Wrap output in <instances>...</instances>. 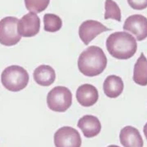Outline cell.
<instances>
[{
	"label": "cell",
	"instance_id": "44dd1931",
	"mask_svg": "<svg viewBox=\"0 0 147 147\" xmlns=\"http://www.w3.org/2000/svg\"><path fill=\"white\" fill-rule=\"evenodd\" d=\"M107 147H120L118 146H116V145H110V146H108Z\"/></svg>",
	"mask_w": 147,
	"mask_h": 147
},
{
	"label": "cell",
	"instance_id": "52a82bcc",
	"mask_svg": "<svg viewBox=\"0 0 147 147\" xmlns=\"http://www.w3.org/2000/svg\"><path fill=\"white\" fill-rule=\"evenodd\" d=\"M123 29L134 34L138 41H142L147 38V18L141 14L130 16L125 20Z\"/></svg>",
	"mask_w": 147,
	"mask_h": 147
},
{
	"label": "cell",
	"instance_id": "d6986e66",
	"mask_svg": "<svg viewBox=\"0 0 147 147\" xmlns=\"http://www.w3.org/2000/svg\"><path fill=\"white\" fill-rule=\"evenodd\" d=\"M128 3L133 9L142 10L147 7V0H127Z\"/></svg>",
	"mask_w": 147,
	"mask_h": 147
},
{
	"label": "cell",
	"instance_id": "8fae6325",
	"mask_svg": "<svg viewBox=\"0 0 147 147\" xmlns=\"http://www.w3.org/2000/svg\"><path fill=\"white\" fill-rule=\"evenodd\" d=\"M120 142L124 147H143L144 142L139 130L132 126L124 127L120 132Z\"/></svg>",
	"mask_w": 147,
	"mask_h": 147
},
{
	"label": "cell",
	"instance_id": "7c38bea8",
	"mask_svg": "<svg viewBox=\"0 0 147 147\" xmlns=\"http://www.w3.org/2000/svg\"><path fill=\"white\" fill-rule=\"evenodd\" d=\"M78 127L86 138L97 136L101 132L102 125L98 118L94 116L86 115L79 121Z\"/></svg>",
	"mask_w": 147,
	"mask_h": 147
},
{
	"label": "cell",
	"instance_id": "2e32d148",
	"mask_svg": "<svg viewBox=\"0 0 147 147\" xmlns=\"http://www.w3.org/2000/svg\"><path fill=\"white\" fill-rule=\"evenodd\" d=\"M44 30L50 32H55L62 27V21L60 17L52 13H47L44 16Z\"/></svg>",
	"mask_w": 147,
	"mask_h": 147
},
{
	"label": "cell",
	"instance_id": "9c48e42d",
	"mask_svg": "<svg viewBox=\"0 0 147 147\" xmlns=\"http://www.w3.org/2000/svg\"><path fill=\"white\" fill-rule=\"evenodd\" d=\"M40 24V19L37 13L29 12L19 20L18 32L22 37H33L39 32Z\"/></svg>",
	"mask_w": 147,
	"mask_h": 147
},
{
	"label": "cell",
	"instance_id": "ba28073f",
	"mask_svg": "<svg viewBox=\"0 0 147 147\" xmlns=\"http://www.w3.org/2000/svg\"><path fill=\"white\" fill-rule=\"evenodd\" d=\"M110 30L98 21L88 20L84 22L79 27V34L85 45H88L98 35Z\"/></svg>",
	"mask_w": 147,
	"mask_h": 147
},
{
	"label": "cell",
	"instance_id": "3957f363",
	"mask_svg": "<svg viewBox=\"0 0 147 147\" xmlns=\"http://www.w3.org/2000/svg\"><path fill=\"white\" fill-rule=\"evenodd\" d=\"M29 75L19 65H11L5 69L1 74V82L6 89L12 92L23 90L27 85Z\"/></svg>",
	"mask_w": 147,
	"mask_h": 147
},
{
	"label": "cell",
	"instance_id": "e0dca14e",
	"mask_svg": "<svg viewBox=\"0 0 147 147\" xmlns=\"http://www.w3.org/2000/svg\"><path fill=\"white\" fill-rule=\"evenodd\" d=\"M104 20L112 19L121 22V11L120 7L113 0H106L105 2Z\"/></svg>",
	"mask_w": 147,
	"mask_h": 147
},
{
	"label": "cell",
	"instance_id": "30bf717a",
	"mask_svg": "<svg viewBox=\"0 0 147 147\" xmlns=\"http://www.w3.org/2000/svg\"><path fill=\"white\" fill-rule=\"evenodd\" d=\"M76 97L78 102L84 107H90L95 105L99 98L98 91L89 84L80 86L77 91Z\"/></svg>",
	"mask_w": 147,
	"mask_h": 147
},
{
	"label": "cell",
	"instance_id": "277c9868",
	"mask_svg": "<svg viewBox=\"0 0 147 147\" xmlns=\"http://www.w3.org/2000/svg\"><path fill=\"white\" fill-rule=\"evenodd\" d=\"M47 102L48 108L52 111L65 112L71 105L72 94L65 86H56L47 94Z\"/></svg>",
	"mask_w": 147,
	"mask_h": 147
},
{
	"label": "cell",
	"instance_id": "ffe728a7",
	"mask_svg": "<svg viewBox=\"0 0 147 147\" xmlns=\"http://www.w3.org/2000/svg\"><path fill=\"white\" fill-rule=\"evenodd\" d=\"M143 132H144V135H145L147 140V123L144 126V128H143Z\"/></svg>",
	"mask_w": 147,
	"mask_h": 147
},
{
	"label": "cell",
	"instance_id": "9a60e30c",
	"mask_svg": "<svg viewBox=\"0 0 147 147\" xmlns=\"http://www.w3.org/2000/svg\"><path fill=\"white\" fill-rule=\"evenodd\" d=\"M133 79L140 85H147V59L142 53L135 65Z\"/></svg>",
	"mask_w": 147,
	"mask_h": 147
},
{
	"label": "cell",
	"instance_id": "5b68a950",
	"mask_svg": "<svg viewBox=\"0 0 147 147\" xmlns=\"http://www.w3.org/2000/svg\"><path fill=\"white\" fill-rule=\"evenodd\" d=\"M20 20L13 16L4 17L0 22V42L6 46L17 44L21 39L18 32Z\"/></svg>",
	"mask_w": 147,
	"mask_h": 147
},
{
	"label": "cell",
	"instance_id": "4fadbf2b",
	"mask_svg": "<svg viewBox=\"0 0 147 147\" xmlns=\"http://www.w3.org/2000/svg\"><path fill=\"white\" fill-rule=\"evenodd\" d=\"M104 91L110 98H116L123 92L124 84L121 77L115 75L108 76L103 84Z\"/></svg>",
	"mask_w": 147,
	"mask_h": 147
},
{
	"label": "cell",
	"instance_id": "8992f818",
	"mask_svg": "<svg viewBox=\"0 0 147 147\" xmlns=\"http://www.w3.org/2000/svg\"><path fill=\"white\" fill-rule=\"evenodd\" d=\"M54 142L56 147H80L82 144L79 133L69 127L60 128L56 132Z\"/></svg>",
	"mask_w": 147,
	"mask_h": 147
},
{
	"label": "cell",
	"instance_id": "7a4b0ae2",
	"mask_svg": "<svg viewBox=\"0 0 147 147\" xmlns=\"http://www.w3.org/2000/svg\"><path fill=\"white\" fill-rule=\"evenodd\" d=\"M108 60L100 47L92 46L87 48L79 56L78 66L81 73L88 77L98 76L107 67Z\"/></svg>",
	"mask_w": 147,
	"mask_h": 147
},
{
	"label": "cell",
	"instance_id": "6da1fadb",
	"mask_svg": "<svg viewBox=\"0 0 147 147\" xmlns=\"http://www.w3.org/2000/svg\"><path fill=\"white\" fill-rule=\"evenodd\" d=\"M109 53L115 58L126 60L136 53L137 43L132 34L126 32H117L109 36L106 40Z\"/></svg>",
	"mask_w": 147,
	"mask_h": 147
},
{
	"label": "cell",
	"instance_id": "ac0fdd59",
	"mask_svg": "<svg viewBox=\"0 0 147 147\" xmlns=\"http://www.w3.org/2000/svg\"><path fill=\"white\" fill-rule=\"evenodd\" d=\"M27 9L29 12L38 13L48 7L50 0H24Z\"/></svg>",
	"mask_w": 147,
	"mask_h": 147
},
{
	"label": "cell",
	"instance_id": "5bb4252c",
	"mask_svg": "<svg viewBox=\"0 0 147 147\" xmlns=\"http://www.w3.org/2000/svg\"><path fill=\"white\" fill-rule=\"evenodd\" d=\"M34 79L41 86H47L54 82L56 78L55 71L49 65H41L34 71Z\"/></svg>",
	"mask_w": 147,
	"mask_h": 147
}]
</instances>
